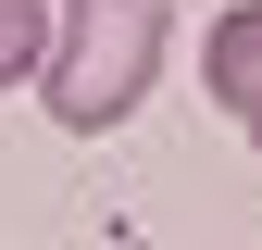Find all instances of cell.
Masks as SVG:
<instances>
[{
  "label": "cell",
  "instance_id": "4",
  "mask_svg": "<svg viewBox=\"0 0 262 250\" xmlns=\"http://www.w3.org/2000/svg\"><path fill=\"white\" fill-rule=\"evenodd\" d=\"M250 138H262V100H250Z\"/></svg>",
  "mask_w": 262,
  "mask_h": 250
},
{
  "label": "cell",
  "instance_id": "3",
  "mask_svg": "<svg viewBox=\"0 0 262 250\" xmlns=\"http://www.w3.org/2000/svg\"><path fill=\"white\" fill-rule=\"evenodd\" d=\"M50 62V0H0V88H25Z\"/></svg>",
  "mask_w": 262,
  "mask_h": 250
},
{
  "label": "cell",
  "instance_id": "2",
  "mask_svg": "<svg viewBox=\"0 0 262 250\" xmlns=\"http://www.w3.org/2000/svg\"><path fill=\"white\" fill-rule=\"evenodd\" d=\"M212 100L250 125V100H262V0H237V13L212 25Z\"/></svg>",
  "mask_w": 262,
  "mask_h": 250
},
{
  "label": "cell",
  "instance_id": "1",
  "mask_svg": "<svg viewBox=\"0 0 262 250\" xmlns=\"http://www.w3.org/2000/svg\"><path fill=\"white\" fill-rule=\"evenodd\" d=\"M162 50H175V0H62L50 62H38V113L62 138H113L162 88Z\"/></svg>",
  "mask_w": 262,
  "mask_h": 250
},
{
  "label": "cell",
  "instance_id": "5",
  "mask_svg": "<svg viewBox=\"0 0 262 250\" xmlns=\"http://www.w3.org/2000/svg\"><path fill=\"white\" fill-rule=\"evenodd\" d=\"M113 250H138V238H113Z\"/></svg>",
  "mask_w": 262,
  "mask_h": 250
}]
</instances>
